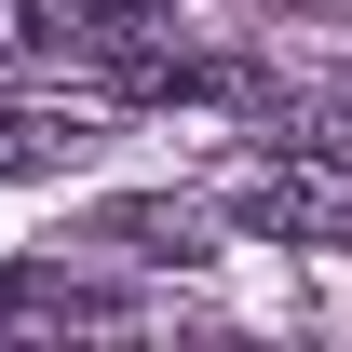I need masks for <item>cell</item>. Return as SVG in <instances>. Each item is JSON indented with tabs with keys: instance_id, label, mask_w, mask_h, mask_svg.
<instances>
[{
	"instance_id": "6da1fadb",
	"label": "cell",
	"mask_w": 352,
	"mask_h": 352,
	"mask_svg": "<svg viewBox=\"0 0 352 352\" xmlns=\"http://www.w3.org/2000/svg\"><path fill=\"white\" fill-rule=\"evenodd\" d=\"M82 149H95L82 109H0V176H68Z\"/></svg>"
},
{
	"instance_id": "7a4b0ae2",
	"label": "cell",
	"mask_w": 352,
	"mask_h": 352,
	"mask_svg": "<svg viewBox=\"0 0 352 352\" xmlns=\"http://www.w3.org/2000/svg\"><path fill=\"white\" fill-rule=\"evenodd\" d=\"M0 325H109V298L54 285V271H0Z\"/></svg>"
},
{
	"instance_id": "3957f363",
	"label": "cell",
	"mask_w": 352,
	"mask_h": 352,
	"mask_svg": "<svg viewBox=\"0 0 352 352\" xmlns=\"http://www.w3.org/2000/svg\"><path fill=\"white\" fill-rule=\"evenodd\" d=\"M82 41V14L68 0H0V68H41V54Z\"/></svg>"
}]
</instances>
